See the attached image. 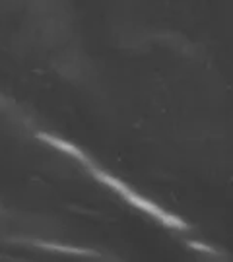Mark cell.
<instances>
[{"label": "cell", "mask_w": 233, "mask_h": 262, "mask_svg": "<svg viewBox=\"0 0 233 262\" xmlns=\"http://www.w3.org/2000/svg\"><path fill=\"white\" fill-rule=\"evenodd\" d=\"M41 138H43L45 142H49L51 146H55V148H58V150L66 151V154H70V156L78 158L80 161H84L86 167H90V171L93 173V177L97 179L99 183L107 185L109 188H113V190H115L119 196H122L126 202H131L134 208H138V210L146 212L148 215H152L154 220H158L159 224L167 225V227H173V229H185V227H186V224L181 220V217H177V215L171 214V212H165L163 208L156 206L154 202H150L146 196H142V194H138L136 190H132V188L129 187V185H124L122 181L111 177L109 173H105V171H101V169L95 167L93 163H90L88 156H86L82 150H78L76 146H72V144H68V142H65V140H58V138L51 136V134H41Z\"/></svg>", "instance_id": "obj_1"}]
</instances>
